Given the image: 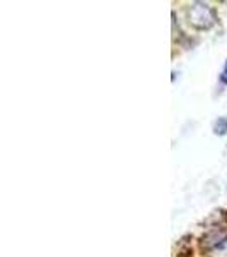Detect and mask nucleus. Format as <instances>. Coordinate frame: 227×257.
I'll return each instance as SVG.
<instances>
[{"label":"nucleus","mask_w":227,"mask_h":257,"mask_svg":"<svg viewBox=\"0 0 227 257\" xmlns=\"http://www.w3.org/2000/svg\"><path fill=\"white\" fill-rule=\"evenodd\" d=\"M188 19L196 30H210L217 23L216 9L205 2H195L188 9Z\"/></svg>","instance_id":"obj_1"},{"label":"nucleus","mask_w":227,"mask_h":257,"mask_svg":"<svg viewBox=\"0 0 227 257\" xmlns=\"http://www.w3.org/2000/svg\"><path fill=\"white\" fill-rule=\"evenodd\" d=\"M226 240H227V231L218 230V226H217V228H214V230H210L204 237V245H207L210 248L218 247V245H222Z\"/></svg>","instance_id":"obj_2"},{"label":"nucleus","mask_w":227,"mask_h":257,"mask_svg":"<svg viewBox=\"0 0 227 257\" xmlns=\"http://www.w3.org/2000/svg\"><path fill=\"white\" fill-rule=\"evenodd\" d=\"M214 131H216L217 136H226L227 134V118L226 117H220L216 122V125H214Z\"/></svg>","instance_id":"obj_3"},{"label":"nucleus","mask_w":227,"mask_h":257,"mask_svg":"<svg viewBox=\"0 0 227 257\" xmlns=\"http://www.w3.org/2000/svg\"><path fill=\"white\" fill-rule=\"evenodd\" d=\"M220 81L224 82V84H227V62H226L224 69H222V74H220Z\"/></svg>","instance_id":"obj_4"}]
</instances>
